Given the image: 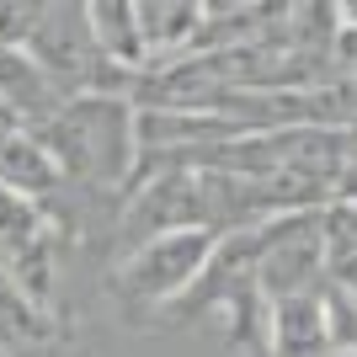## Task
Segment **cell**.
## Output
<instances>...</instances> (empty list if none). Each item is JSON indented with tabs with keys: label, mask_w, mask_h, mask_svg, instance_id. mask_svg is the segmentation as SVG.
<instances>
[{
	"label": "cell",
	"mask_w": 357,
	"mask_h": 357,
	"mask_svg": "<svg viewBox=\"0 0 357 357\" xmlns=\"http://www.w3.org/2000/svg\"><path fill=\"white\" fill-rule=\"evenodd\" d=\"M240 6H251V0H208V16H224V11H240Z\"/></svg>",
	"instance_id": "cell-10"
},
{
	"label": "cell",
	"mask_w": 357,
	"mask_h": 357,
	"mask_svg": "<svg viewBox=\"0 0 357 357\" xmlns=\"http://www.w3.org/2000/svg\"><path fill=\"white\" fill-rule=\"evenodd\" d=\"M326 283V208L278 213L256 229V288L261 298L310 294Z\"/></svg>",
	"instance_id": "cell-3"
},
{
	"label": "cell",
	"mask_w": 357,
	"mask_h": 357,
	"mask_svg": "<svg viewBox=\"0 0 357 357\" xmlns=\"http://www.w3.org/2000/svg\"><path fill=\"white\" fill-rule=\"evenodd\" d=\"M267 347H272V357H326V352H336L326 288L272 298L267 304Z\"/></svg>",
	"instance_id": "cell-4"
},
{
	"label": "cell",
	"mask_w": 357,
	"mask_h": 357,
	"mask_svg": "<svg viewBox=\"0 0 357 357\" xmlns=\"http://www.w3.org/2000/svg\"><path fill=\"white\" fill-rule=\"evenodd\" d=\"M336 203H357V123H342V171H336Z\"/></svg>",
	"instance_id": "cell-9"
},
{
	"label": "cell",
	"mask_w": 357,
	"mask_h": 357,
	"mask_svg": "<svg viewBox=\"0 0 357 357\" xmlns=\"http://www.w3.org/2000/svg\"><path fill=\"white\" fill-rule=\"evenodd\" d=\"M213 245H219V229L208 224H181V229H160V235L139 240L128 261L118 267V298L123 304H144V310H160V304H176L187 288L203 278Z\"/></svg>",
	"instance_id": "cell-2"
},
{
	"label": "cell",
	"mask_w": 357,
	"mask_h": 357,
	"mask_svg": "<svg viewBox=\"0 0 357 357\" xmlns=\"http://www.w3.org/2000/svg\"><path fill=\"white\" fill-rule=\"evenodd\" d=\"M91 32L112 64H139L144 59V32H139V11L134 0H86Z\"/></svg>",
	"instance_id": "cell-8"
},
{
	"label": "cell",
	"mask_w": 357,
	"mask_h": 357,
	"mask_svg": "<svg viewBox=\"0 0 357 357\" xmlns=\"http://www.w3.org/2000/svg\"><path fill=\"white\" fill-rule=\"evenodd\" d=\"M144 54H187L197 27L208 22V0H134Z\"/></svg>",
	"instance_id": "cell-5"
},
{
	"label": "cell",
	"mask_w": 357,
	"mask_h": 357,
	"mask_svg": "<svg viewBox=\"0 0 357 357\" xmlns=\"http://www.w3.org/2000/svg\"><path fill=\"white\" fill-rule=\"evenodd\" d=\"M0 181H6L11 192H22V197L38 203L43 192H54V187L64 181V171H59V160L48 155L43 139L0 134Z\"/></svg>",
	"instance_id": "cell-6"
},
{
	"label": "cell",
	"mask_w": 357,
	"mask_h": 357,
	"mask_svg": "<svg viewBox=\"0 0 357 357\" xmlns=\"http://www.w3.org/2000/svg\"><path fill=\"white\" fill-rule=\"evenodd\" d=\"M48 155L59 160L64 176L75 181H118L134 171V112L118 96H80V102L59 107L54 134L43 139Z\"/></svg>",
	"instance_id": "cell-1"
},
{
	"label": "cell",
	"mask_w": 357,
	"mask_h": 357,
	"mask_svg": "<svg viewBox=\"0 0 357 357\" xmlns=\"http://www.w3.org/2000/svg\"><path fill=\"white\" fill-rule=\"evenodd\" d=\"M43 314L38 298L11 278V267H0V357H27L32 347L43 342Z\"/></svg>",
	"instance_id": "cell-7"
}]
</instances>
